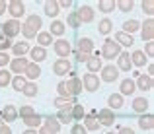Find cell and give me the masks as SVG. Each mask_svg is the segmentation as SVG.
I'll use <instances>...</instances> for the list:
<instances>
[{
	"label": "cell",
	"mask_w": 154,
	"mask_h": 134,
	"mask_svg": "<svg viewBox=\"0 0 154 134\" xmlns=\"http://www.w3.org/2000/svg\"><path fill=\"white\" fill-rule=\"evenodd\" d=\"M121 55V47L117 45L113 39H105L103 41V49H102V56L103 58H117V56Z\"/></svg>",
	"instance_id": "cell-1"
},
{
	"label": "cell",
	"mask_w": 154,
	"mask_h": 134,
	"mask_svg": "<svg viewBox=\"0 0 154 134\" xmlns=\"http://www.w3.org/2000/svg\"><path fill=\"white\" fill-rule=\"evenodd\" d=\"M20 29H22V25H20L18 19H8V22L2 23V35L6 39H10V41H12V37H16L20 33Z\"/></svg>",
	"instance_id": "cell-2"
},
{
	"label": "cell",
	"mask_w": 154,
	"mask_h": 134,
	"mask_svg": "<svg viewBox=\"0 0 154 134\" xmlns=\"http://www.w3.org/2000/svg\"><path fill=\"white\" fill-rule=\"evenodd\" d=\"M64 84H66V89H68V95L70 97L78 95V93L82 91V80H80L74 72H70V80H66Z\"/></svg>",
	"instance_id": "cell-3"
},
{
	"label": "cell",
	"mask_w": 154,
	"mask_h": 134,
	"mask_svg": "<svg viewBox=\"0 0 154 134\" xmlns=\"http://www.w3.org/2000/svg\"><path fill=\"white\" fill-rule=\"evenodd\" d=\"M27 64H29V60L23 58V56H20V58H12V60H10V74L23 76V72H26Z\"/></svg>",
	"instance_id": "cell-4"
},
{
	"label": "cell",
	"mask_w": 154,
	"mask_h": 134,
	"mask_svg": "<svg viewBox=\"0 0 154 134\" xmlns=\"http://www.w3.org/2000/svg\"><path fill=\"white\" fill-rule=\"evenodd\" d=\"M82 86H84V89H88V91H98L100 89V78L96 74H84L82 76Z\"/></svg>",
	"instance_id": "cell-5"
},
{
	"label": "cell",
	"mask_w": 154,
	"mask_h": 134,
	"mask_svg": "<svg viewBox=\"0 0 154 134\" xmlns=\"http://www.w3.org/2000/svg\"><path fill=\"white\" fill-rule=\"evenodd\" d=\"M6 10L12 14V18H22L23 14H26V6H23V2H20V0H12V2L6 4Z\"/></svg>",
	"instance_id": "cell-6"
},
{
	"label": "cell",
	"mask_w": 154,
	"mask_h": 134,
	"mask_svg": "<svg viewBox=\"0 0 154 134\" xmlns=\"http://www.w3.org/2000/svg\"><path fill=\"white\" fill-rule=\"evenodd\" d=\"M53 49H55V52L60 56V58H66V56L70 55V43H68L66 39H59V41H53Z\"/></svg>",
	"instance_id": "cell-7"
},
{
	"label": "cell",
	"mask_w": 154,
	"mask_h": 134,
	"mask_svg": "<svg viewBox=\"0 0 154 134\" xmlns=\"http://www.w3.org/2000/svg\"><path fill=\"white\" fill-rule=\"evenodd\" d=\"M119 78V70H117V66H113V64H107V66H102V80L103 82H115V80Z\"/></svg>",
	"instance_id": "cell-8"
},
{
	"label": "cell",
	"mask_w": 154,
	"mask_h": 134,
	"mask_svg": "<svg viewBox=\"0 0 154 134\" xmlns=\"http://www.w3.org/2000/svg\"><path fill=\"white\" fill-rule=\"evenodd\" d=\"M53 72L57 76L70 74V62H68V58H57L55 64H53Z\"/></svg>",
	"instance_id": "cell-9"
},
{
	"label": "cell",
	"mask_w": 154,
	"mask_h": 134,
	"mask_svg": "<svg viewBox=\"0 0 154 134\" xmlns=\"http://www.w3.org/2000/svg\"><path fill=\"white\" fill-rule=\"evenodd\" d=\"M98 123L100 124H105V127H111L113 123H115V111H111V109H102V111L98 113Z\"/></svg>",
	"instance_id": "cell-10"
},
{
	"label": "cell",
	"mask_w": 154,
	"mask_h": 134,
	"mask_svg": "<svg viewBox=\"0 0 154 134\" xmlns=\"http://www.w3.org/2000/svg\"><path fill=\"white\" fill-rule=\"evenodd\" d=\"M133 62H131V55L129 52H121L117 56V70H123V72H131Z\"/></svg>",
	"instance_id": "cell-11"
},
{
	"label": "cell",
	"mask_w": 154,
	"mask_h": 134,
	"mask_svg": "<svg viewBox=\"0 0 154 134\" xmlns=\"http://www.w3.org/2000/svg\"><path fill=\"white\" fill-rule=\"evenodd\" d=\"M76 16H78L80 23H88V22H92V19H94V10H92L90 6H82V8H78V10H76Z\"/></svg>",
	"instance_id": "cell-12"
},
{
	"label": "cell",
	"mask_w": 154,
	"mask_h": 134,
	"mask_svg": "<svg viewBox=\"0 0 154 134\" xmlns=\"http://www.w3.org/2000/svg\"><path fill=\"white\" fill-rule=\"evenodd\" d=\"M135 86H139V89H143V91H150V89H152V76L139 74V76H137V84H135Z\"/></svg>",
	"instance_id": "cell-13"
},
{
	"label": "cell",
	"mask_w": 154,
	"mask_h": 134,
	"mask_svg": "<svg viewBox=\"0 0 154 134\" xmlns=\"http://www.w3.org/2000/svg\"><path fill=\"white\" fill-rule=\"evenodd\" d=\"M0 119L8 121V123H12V121L18 119V109L14 107V105H6V107L0 111Z\"/></svg>",
	"instance_id": "cell-14"
},
{
	"label": "cell",
	"mask_w": 154,
	"mask_h": 134,
	"mask_svg": "<svg viewBox=\"0 0 154 134\" xmlns=\"http://www.w3.org/2000/svg\"><path fill=\"white\" fill-rule=\"evenodd\" d=\"M43 127L47 128V130H51L53 134H57L60 130V123L55 119L53 115H47V117H43Z\"/></svg>",
	"instance_id": "cell-15"
},
{
	"label": "cell",
	"mask_w": 154,
	"mask_h": 134,
	"mask_svg": "<svg viewBox=\"0 0 154 134\" xmlns=\"http://www.w3.org/2000/svg\"><path fill=\"white\" fill-rule=\"evenodd\" d=\"M39 74H41V68H39V64L35 62H29L26 68V72H23V78L26 80H37Z\"/></svg>",
	"instance_id": "cell-16"
},
{
	"label": "cell",
	"mask_w": 154,
	"mask_h": 134,
	"mask_svg": "<svg viewBox=\"0 0 154 134\" xmlns=\"http://www.w3.org/2000/svg\"><path fill=\"white\" fill-rule=\"evenodd\" d=\"M113 41L119 45V47H131V45L135 43V39H133V35H127V33H123V31H117Z\"/></svg>",
	"instance_id": "cell-17"
},
{
	"label": "cell",
	"mask_w": 154,
	"mask_h": 134,
	"mask_svg": "<svg viewBox=\"0 0 154 134\" xmlns=\"http://www.w3.org/2000/svg\"><path fill=\"white\" fill-rule=\"evenodd\" d=\"M88 70H90V74H94V72H100L102 70V58H100V52L94 56H90V60L86 62Z\"/></svg>",
	"instance_id": "cell-18"
},
{
	"label": "cell",
	"mask_w": 154,
	"mask_h": 134,
	"mask_svg": "<svg viewBox=\"0 0 154 134\" xmlns=\"http://www.w3.org/2000/svg\"><path fill=\"white\" fill-rule=\"evenodd\" d=\"M29 56L33 58V62L37 64V62H41V60L47 58V51L43 47H33V49H29Z\"/></svg>",
	"instance_id": "cell-19"
},
{
	"label": "cell",
	"mask_w": 154,
	"mask_h": 134,
	"mask_svg": "<svg viewBox=\"0 0 154 134\" xmlns=\"http://www.w3.org/2000/svg\"><path fill=\"white\" fill-rule=\"evenodd\" d=\"M74 103H76L74 97H55V99H53V105L59 107V111L60 109H66V107H72Z\"/></svg>",
	"instance_id": "cell-20"
},
{
	"label": "cell",
	"mask_w": 154,
	"mask_h": 134,
	"mask_svg": "<svg viewBox=\"0 0 154 134\" xmlns=\"http://www.w3.org/2000/svg\"><path fill=\"white\" fill-rule=\"evenodd\" d=\"M119 89H121V93H119V95L123 97V95H131V93L137 89V86H135V82H133L131 78H127V80H123V82H121Z\"/></svg>",
	"instance_id": "cell-21"
},
{
	"label": "cell",
	"mask_w": 154,
	"mask_h": 134,
	"mask_svg": "<svg viewBox=\"0 0 154 134\" xmlns=\"http://www.w3.org/2000/svg\"><path fill=\"white\" fill-rule=\"evenodd\" d=\"M152 37H154V22H152V19H146L144 25H143V39L150 43Z\"/></svg>",
	"instance_id": "cell-22"
},
{
	"label": "cell",
	"mask_w": 154,
	"mask_h": 134,
	"mask_svg": "<svg viewBox=\"0 0 154 134\" xmlns=\"http://www.w3.org/2000/svg\"><path fill=\"white\" fill-rule=\"evenodd\" d=\"M78 51L86 52V55H92V51H94V43H92V39H88V37L78 39Z\"/></svg>",
	"instance_id": "cell-23"
},
{
	"label": "cell",
	"mask_w": 154,
	"mask_h": 134,
	"mask_svg": "<svg viewBox=\"0 0 154 134\" xmlns=\"http://www.w3.org/2000/svg\"><path fill=\"white\" fill-rule=\"evenodd\" d=\"M148 99H144V97H137L135 101H133V111H137V113H146V109H148Z\"/></svg>",
	"instance_id": "cell-24"
},
{
	"label": "cell",
	"mask_w": 154,
	"mask_h": 134,
	"mask_svg": "<svg viewBox=\"0 0 154 134\" xmlns=\"http://www.w3.org/2000/svg\"><path fill=\"white\" fill-rule=\"evenodd\" d=\"M12 51H14L16 58H20V56H23L26 52H29V43H12Z\"/></svg>",
	"instance_id": "cell-25"
},
{
	"label": "cell",
	"mask_w": 154,
	"mask_h": 134,
	"mask_svg": "<svg viewBox=\"0 0 154 134\" xmlns=\"http://www.w3.org/2000/svg\"><path fill=\"white\" fill-rule=\"evenodd\" d=\"M146 55H144V52L143 51H135V52H133V55H131V62H133V66H144V64H146Z\"/></svg>",
	"instance_id": "cell-26"
},
{
	"label": "cell",
	"mask_w": 154,
	"mask_h": 134,
	"mask_svg": "<svg viewBox=\"0 0 154 134\" xmlns=\"http://www.w3.org/2000/svg\"><path fill=\"white\" fill-rule=\"evenodd\" d=\"M37 47H43V49H45V47H49V45L53 43V35L49 33V31H39V33H37Z\"/></svg>",
	"instance_id": "cell-27"
},
{
	"label": "cell",
	"mask_w": 154,
	"mask_h": 134,
	"mask_svg": "<svg viewBox=\"0 0 154 134\" xmlns=\"http://www.w3.org/2000/svg\"><path fill=\"white\" fill-rule=\"evenodd\" d=\"M107 103H109V107H107V109L115 111V109L123 107V97H121L119 93H111V95H109V99H107Z\"/></svg>",
	"instance_id": "cell-28"
},
{
	"label": "cell",
	"mask_w": 154,
	"mask_h": 134,
	"mask_svg": "<svg viewBox=\"0 0 154 134\" xmlns=\"http://www.w3.org/2000/svg\"><path fill=\"white\" fill-rule=\"evenodd\" d=\"M26 25H27V27H31L33 31H39V27L43 25V22H41V18H39V16L31 14V16H27V19H26Z\"/></svg>",
	"instance_id": "cell-29"
},
{
	"label": "cell",
	"mask_w": 154,
	"mask_h": 134,
	"mask_svg": "<svg viewBox=\"0 0 154 134\" xmlns=\"http://www.w3.org/2000/svg\"><path fill=\"white\" fill-rule=\"evenodd\" d=\"M84 115H86V111H84V107L80 103H74L72 105V109H70V117H72V121H82L84 119Z\"/></svg>",
	"instance_id": "cell-30"
},
{
	"label": "cell",
	"mask_w": 154,
	"mask_h": 134,
	"mask_svg": "<svg viewBox=\"0 0 154 134\" xmlns=\"http://www.w3.org/2000/svg\"><path fill=\"white\" fill-rule=\"evenodd\" d=\"M98 29H100V33H102V35H109V33H111V29H113V22L109 18H103L102 22L98 23Z\"/></svg>",
	"instance_id": "cell-31"
},
{
	"label": "cell",
	"mask_w": 154,
	"mask_h": 134,
	"mask_svg": "<svg viewBox=\"0 0 154 134\" xmlns=\"http://www.w3.org/2000/svg\"><path fill=\"white\" fill-rule=\"evenodd\" d=\"M139 127L143 128V130H150V128L154 127V117L152 115H143L139 119Z\"/></svg>",
	"instance_id": "cell-32"
},
{
	"label": "cell",
	"mask_w": 154,
	"mask_h": 134,
	"mask_svg": "<svg viewBox=\"0 0 154 134\" xmlns=\"http://www.w3.org/2000/svg\"><path fill=\"white\" fill-rule=\"evenodd\" d=\"M140 27V23L137 22V19H129V22H125L123 23V33H127V35H133L137 29Z\"/></svg>",
	"instance_id": "cell-33"
},
{
	"label": "cell",
	"mask_w": 154,
	"mask_h": 134,
	"mask_svg": "<svg viewBox=\"0 0 154 134\" xmlns=\"http://www.w3.org/2000/svg\"><path fill=\"white\" fill-rule=\"evenodd\" d=\"M23 123L27 124V128H33V130H35V128H37V127H41V124H43V117L35 113L33 117H29V119H26V121H23Z\"/></svg>",
	"instance_id": "cell-34"
},
{
	"label": "cell",
	"mask_w": 154,
	"mask_h": 134,
	"mask_svg": "<svg viewBox=\"0 0 154 134\" xmlns=\"http://www.w3.org/2000/svg\"><path fill=\"white\" fill-rule=\"evenodd\" d=\"M43 10H45V14L49 16V18H57V16H59V4L57 2H45V8H43Z\"/></svg>",
	"instance_id": "cell-35"
},
{
	"label": "cell",
	"mask_w": 154,
	"mask_h": 134,
	"mask_svg": "<svg viewBox=\"0 0 154 134\" xmlns=\"http://www.w3.org/2000/svg\"><path fill=\"white\" fill-rule=\"evenodd\" d=\"M70 109H72V107L60 109V111L57 113V117H55V119L59 121V123H70V121H72V117H70Z\"/></svg>",
	"instance_id": "cell-36"
},
{
	"label": "cell",
	"mask_w": 154,
	"mask_h": 134,
	"mask_svg": "<svg viewBox=\"0 0 154 134\" xmlns=\"http://www.w3.org/2000/svg\"><path fill=\"white\" fill-rule=\"evenodd\" d=\"M12 88L16 89V91H22L23 88H26V84H27V80L23 78V76H14V78H12Z\"/></svg>",
	"instance_id": "cell-37"
},
{
	"label": "cell",
	"mask_w": 154,
	"mask_h": 134,
	"mask_svg": "<svg viewBox=\"0 0 154 134\" xmlns=\"http://www.w3.org/2000/svg\"><path fill=\"white\" fill-rule=\"evenodd\" d=\"M100 127H102V124L98 123L96 117H86V121H84V128H86V132L88 130H98Z\"/></svg>",
	"instance_id": "cell-38"
},
{
	"label": "cell",
	"mask_w": 154,
	"mask_h": 134,
	"mask_svg": "<svg viewBox=\"0 0 154 134\" xmlns=\"http://www.w3.org/2000/svg\"><path fill=\"white\" fill-rule=\"evenodd\" d=\"M33 115H35V109L31 107V105H23V107H20V111H18V117H22L23 121L29 119V117H33Z\"/></svg>",
	"instance_id": "cell-39"
},
{
	"label": "cell",
	"mask_w": 154,
	"mask_h": 134,
	"mask_svg": "<svg viewBox=\"0 0 154 134\" xmlns=\"http://www.w3.org/2000/svg\"><path fill=\"white\" fill-rule=\"evenodd\" d=\"M49 33H51V35H63V33H64V23L59 22V19H55V22L51 23Z\"/></svg>",
	"instance_id": "cell-40"
},
{
	"label": "cell",
	"mask_w": 154,
	"mask_h": 134,
	"mask_svg": "<svg viewBox=\"0 0 154 134\" xmlns=\"http://www.w3.org/2000/svg\"><path fill=\"white\" fill-rule=\"evenodd\" d=\"M22 93H23L26 97H35V95H37V86H35L33 82H27L26 88L22 89Z\"/></svg>",
	"instance_id": "cell-41"
},
{
	"label": "cell",
	"mask_w": 154,
	"mask_h": 134,
	"mask_svg": "<svg viewBox=\"0 0 154 134\" xmlns=\"http://www.w3.org/2000/svg\"><path fill=\"white\" fill-rule=\"evenodd\" d=\"M10 82H12V74L6 68H2V70H0V88H6Z\"/></svg>",
	"instance_id": "cell-42"
},
{
	"label": "cell",
	"mask_w": 154,
	"mask_h": 134,
	"mask_svg": "<svg viewBox=\"0 0 154 134\" xmlns=\"http://www.w3.org/2000/svg\"><path fill=\"white\" fill-rule=\"evenodd\" d=\"M115 6L119 8L121 12H131V10H133V6H135V2H133V0H119Z\"/></svg>",
	"instance_id": "cell-43"
},
{
	"label": "cell",
	"mask_w": 154,
	"mask_h": 134,
	"mask_svg": "<svg viewBox=\"0 0 154 134\" xmlns=\"http://www.w3.org/2000/svg\"><path fill=\"white\" fill-rule=\"evenodd\" d=\"M66 23H68L70 27H74V29H76V27H80V25H82V23H80V19H78V16H76V12H70V14H68V18H66Z\"/></svg>",
	"instance_id": "cell-44"
},
{
	"label": "cell",
	"mask_w": 154,
	"mask_h": 134,
	"mask_svg": "<svg viewBox=\"0 0 154 134\" xmlns=\"http://www.w3.org/2000/svg\"><path fill=\"white\" fill-rule=\"evenodd\" d=\"M115 8V2L113 0H100V10L102 12H111Z\"/></svg>",
	"instance_id": "cell-45"
},
{
	"label": "cell",
	"mask_w": 154,
	"mask_h": 134,
	"mask_svg": "<svg viewBox=\"0 0 154 134\" xmlns=\"http://www.w3.org/2000/svg\"><path fill=\"white\" fill-rule=\"evenodd\" d=\"M143 12H144V14H148V16L154 14V2H152V0H146V2H143Z\"/></svg>",
	"instance_id": "cell-46"
},
{
	"label": "cell",
	"mask_w": 154,
	"mask_h": 134,
	"mask_svg": "<svg viewBox=\"0 0 154 134\" xmlns=\"http://www.w3.org/2000/svg\"><path fill=\"white\" fill-rule=\"evenodd\" d=\"M20 31H22V33H23V37H26V39H31V37H35V33H37V31H33V29H31V27H27L26 23H23V25H22V29H20Z\"/></svg>",
	"instance_id": "cell-47"
},
{
	"label": "cell",
	"mask_w": 154,
	"mask_h": 134,
	"mask_svg": "<svg viewBox=\"0 0 154 134\" xmlns=\"http://www.w3.org/2000/svg\"><path fill=\"white\" fill-rule=\"evenodd\" d=\"M57 91H59V97H70V95H68V89H66V84H64V82H59Z\"/></svg>",
	"instance_id": "cell-48"
},
{
	"label": "cell",
	"mask_w": 154,
	"mask_h": 134,
	"mask_svg": "<svg viewBox=\"0 0 154 134\" xmlns=\"http://www.w3.org/2000/svg\"><path fill=\"white\" fill-rule=\"evenodd\" d=\"M6 49H12V41L6 37H0V52H6Z\"/></svg>",
	"instance_id": "cell-49"
},
{
	"label": "cell",
	"mask_w": 154,
	"mask_h": 134,
	"mask_svg": "<svg viewBox=\"0 0 154 134\" xmlns=\"http://www.w3.org/2000/svg\"><path fill=\"white\" fill-rule=\"evenodd\" d=\"M74 56H76V60H78V62H88L92 55H86V52H80V51H76V52H74Z\"/></svg>",
	"instance_id": "cell-50"
},
{
	"label": "cell",
	"mask_w": 154,
	"mask_h": 134,
	"mask_svg": "<svg viewBox=\"0 0 154 134\" xmlns=\"http://www.w3.org/2000/svg\"><path fill=\"white\" fill-rule=\"evenodd\" d=\"M6 64H10V56H8L6 52H0V70H2Z\"/></svg>",
	"instance_id": "cell-51"
},
{
	"label": "cell",
	"mask_w": 154,
	"mask_h": 134,
	"mask_svg": "<svg viewBox=\"0 0 154 134\" xmlns=\"http://www.w3.org/2000/svg\"><path fill=\"white\" fill-rule=\"evenodd\" d=\"M70 134H88V132H86V128H84L82 124H74L72 130H70Z\"/></svg>",
	"instance_id": "cell-52"
},
{
	"label": "cell",
	"mask_w": 154,
	"mask_h": 134,
	"mask_svg": "<svg viewBox=\"0 0 154 134\" xmlns=\"http://www.w3.org/2000/svg\"><path fill=\"white\" fill-rule=\"evenodd\" d=\"M0 134H12V128L8 124H4L2 119H0Z\"/></svg>",
	"instance_id": "cell-53"
},
{
	"label": "cell",
	"mask_w": 154,
	"mask_h": 134,
	"mask_svg": "<svg viewBox=\"0 0 154 134\" xmlns=\"http://www.w3.org/2000/svg\"><path fill=\"white\" fill-rule=\"evenodd\" d=\"M117 134H135V130L129 128V127H123V128H119V132H117Z\"/></svg>",
	"instance_id": "cell-54"
},
{
	"label": "cell",
	"mask_w": 154,
	"mask_h": 134,
	"mask_svg": "<svg viewBox=\"0 0 154 134\" xmlns=\"http://www.w3.org/2000/svg\"><path fill=\"white\" fill-rule=\"evenodd\" d=\"M57 4H59V8H68V6H70V0H60V2H57Z\"/></svg>",
	"instance_id": "cell-55"
},
{
	"label": "cell",
	"mask_w": 154,
	"mask_h": 134,
	"mask_svg": "<svg viewBox=\"0 0 154 134\" xmlns=\"http://www.w3.org/2000/svg\"><path fill=\"white\" fill-rule=\"evenodd\" d=\"M4 12H6V2H4V0H0V16H2Z\"/></svg>",
	"instance_id": "cell-56"
},
{
	"label": "cell",
	"mask_w": 154,
	"mask_h": 134,
	"mask_svg": "<svg viewBox=\"0 0 154 134\" xmlns=\"http://www.w3.org/2000/svg\"><path fill=\"white\" fill-rule=\"evenodd\" d=\"M146 52H148V55H152V52H154V45L152 43H146Z\"/></svg>",
	"instance_id": "cell-57"
},
{
	"label": "cell",
	"mask_w": 154,
	"mask_h": 134,
	"mask_svg": "<svg viewBox=\"0 0 154 134\" xmlns=\"http://www.w3.org/2000/svg\"><path fill=\"white\" fill-rule=\"evenodd\" d=\"M37 134H53V132H51V130H47L45 127H41V128H39V132H37Z\"/></svg>",
	"instance_id": "cell-58"
},
{
	"label": "cell",
	"mask_w": 154,
	"mask_h": 134,
	"mask_svg": "<svg viewBox=\"0 0 154 134\" xmlns=\"http://www.w3.org/2000/svg\"><path fill=\"white\" fill-rule=\"evenodd\" d=\"M154 74V64H148V76Z\"/></svg>",
	"instance_id": "cell-59"
},
{
	"label": "cell",
	"mask_w": 154,
	"mask_h": 134,
	"mask_svg": "<svg viewBox=\"0 0 154 134\" xmlns=\"http://www.w3.org/2000/svg\"><path fill=\"white\" fill-rule=\"evenodd\" d=\"M23 134H37V132H35V130H33V128H27V130H26V132H23Z\"/></svg>",
	"instance_id": "cell-60"
},
{
	"label": "cell",
	"mask_w": 154,
	"mask_h": 134,
	"mask_svg": "<svg viewBox=\"0 0 154 134\" xmlns=\"http://www.w3.org/2000/svg\"><path fill=\"white\" fill-rule=\"evenodd\" d=\"M0 37H4V35H2V23H0Z\"/></svg>",
	"instance_id": "cell-61"
},
{
	"label": "cell",
	"mask_w": 154,
	"mask_h": 134,
	"mask_svg": "<svg viewBox=\"0 0 154 134\" xmlns=\"http://www.w3.org/2000/svg\"><path fill=\"white\" fill-rule=\"evenodd\" d=\"M107 134H115V132H107Z\"/></svg>",
	"instance_id": "cell-62"
}]
</instances>
